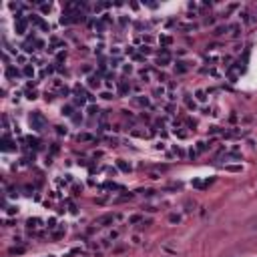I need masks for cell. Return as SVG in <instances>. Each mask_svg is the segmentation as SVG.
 Here are the masks:
<instances>
[{
	"label": "cell",
	"mask_w": 257,
	"mask_h": 257,
	"mask_svg": "<svg viewBox=\"0 0 257 257\" xmlns=\"http://www.w3.org/2000/svg\"><path fill=\"white\" fill-rule=\"evenodd\" d=\"M28 121H30V127H32L34 131H38V133H40V131H44V127H46V119H44L38 111H36V113H32Z\"/></svg>",
	"instance_id": "6da1fadb"
},
{
	"label": "cell",
	"mask_w": 257,
	"mask_h": 257,
	"mask_svg": "<svg viewBox=\"0 0 257 257\" xmlns=\"http://www.w3.org/2000/svg\"><path fill=\"white\" fill-rule=\"evenodd\" d=\"M115 219H117V217L113 215V213H108V215L99 217V219H96V225H101V227H107V225H108V223H113Z\"/></svg>",
	"instance_id": "7a4b0ae2"
},
{
	"label": "cell",
	"mask_w": 257,
	"mask_h": 257,
	"mask_svg": "<svg viewBox=\"0 0 257 257\" xmlns=\"http://www.w3.org/2000/svg\"><path fill=\"white\" fill-rule=\"evenodd\" d=\"M16 32L18 34L26 32V20H24V18H16Z\"/></svg>",
	"instance_id": "3957f363"
},
{
	"label": "cell",
	"mask_w": 257,
	"mask_h": 257,
	"mask_svg": "<svg viewBox=\"0 0 257 257\" xmlns=\"http://www.w3.org/2000/svg\"><path fill=\"white\" fill-rule=\"evenodd\" d=\"M229 30H231V36H233V38H237V36L241 34V26H239V24H233V26H229Z\"/></svg>",
	"instance_id": "277c9868"
},
{
	"label": "cell",
	"mask_w": 257,
	"mask_h": 257,
	"mask_svg": "<svg viewBox=\"0 0 257 257\" xmlns=\"http://www.w3.org/2000/svg\"><path fill=\"white\" fill-rule=\"evenodd\" d=\"M38 223H40L38 219H28V221H26V227H28V229H36V227H38Z\"/></svg>",
	"instance_id": "5b68a950"
},
{
	"label": "cell",
	"mask_w": 257,
	"mask_h": 257,
	"mask_svg": "<svg viewBox=\"0 0 257 257\" xmlns=\"http://www.w3.org/2000/svg\"><path fill=\"white\" fill-rule=\"evenodd\" d=\"M81 6H84V4H81V2H68V4H66V10L70 12V10H76V8H81Z\"/></svg>",
	"instance_id": "8992f818"
},
{
	"label": "cell",
	"mask_w": 257,
	"mask_h": 257,
	"mask_svg": "<svg viewBox=\"0 0 257 257\" xmlns=\"http://www.w3.org/2000/svg\"><path fill=\"white\" fill-rule=\"evenodd\" d=\"M2 149H4V151H12V149H14V147H12V143L8 141L6 137H4V139H2Z\"/></svg>",
	"instance_id": "52a82bcc"
},
{
	"label": "cell",
	"mask_w": 257,
	"mask_h": 257,
	"mask_svg": "<svg viewBox=\"0 0 257 257\" xmlns=\"http://www.w3.org/2000/svg\"><path fill=\"white\" fill-rule=\"evenodd\" d=\"M117 165H119V169H121V171H125V173H128V171H131V165H127L125 161H119Z\"/></svg>",
	"instance_id": "ba28073f"
},
{
	"label": "cell",
	"mask_w": 257,
	"mask_h": 257,
	"mask_svg": "<svg viewBox=\"0 0 257 257\" xmlns=\"http://www.w3.org/2000/svg\"><path fill=\"white\" fill-rule=\"evenodd\" d=\"M143 219L141 215H133V217H128V225H135V223H141Z\"/></svg>",
	"instance_id": "9c48e42d"
},
{
	"label": "cell",
	"mask_w": 257,
	"mask_h": 257,
	"mask_svg": "<svg viewBox=\"0 0 257 257\" xmlns=\"http://www.w3.org/2000/svg\"><path fill=\"white\" fill-rule=\"evenodd\" d=\"M88 87H99V76H88Z\"/></svg>",
	"instance_id": "30bf717a"
},
{
	"label": "cell",
	"mask_w": 257,
	"mask_h": 257,
	"mask_svg": "<svg viewBox=\"0 0 257 257\" xmlns=\"http://www.w3.org/2000/svg\"><path fill=\"white\" fill-rule=\"evenodd\" d=\"M78 141H93V135H88V133H82V135H78Z\"/></svg>",
	"instance_id": "8fae6325"
},
{
	"label": "cell",
	"mask_w": 257,
	"mask_h": 257,
	"mask_svg": "<svg viewBox=\"0 0 257 257\" xmlns=\"http://www.w3.org/2000/svg\"><path fill=\"white\" fill-rule=\"evenodd\" d=\"M177 72H187V66H185V62H177Z\"/></svg>",
	"instance_id": "7c38bea8"
},
{
	"label": "cell",
	"mask_w": 257,
	"mask_h": 257,
	"mask_svg": "<svg viewBox=\"0 0 257 257\" xmlns=\"http://www.w3.org/2000/svg\"><path fill=\"white\" fill-rule=\"evenodd\" d=\"M24 75L26 76H34V68L32 66H24Z\"/></svg>",
	"instance_id": "4fadbf2b"
},
{
	"label": "cell",
	"mask_w": 257,
	"mask_h": 257,
	"mask_svg": "<svg viewBox=\"0 0 257 257\" xmlns=\"http://www.w3.org/2000/svg\"><path fill=\"white\" fill-rule=\"evenodd\" d=\"M169 221H171V223H179V221H181V217L173 213V215H169Z\"/></svg>",
	"instance_id": "5bb4252c"
},
{
	"label": "cell",
	"mask_w": 257,
	"mask_h": 257,
	"mask_svg": "<svg viewBox=\"0 0 257 257\" xmlns=\"http://www.w3.org/2000/svg\"><path fill=\"white\" fill-rule=\"evenodd\" d=\"M195 95H197V99H199V101H205V99H207V96H205V90H197Z\"/></svg>",
	"instance_id": "9a60e30c"
},
{
	"label": "cell",
	"mask_w": 257,
	"mask_h": 257,
	"mask_svg": "<svg viewBox=\"0 0 257 257\" xmlns=\"http://www.w3.org/2000/svg\"><path fill=\"white\" fill-rule=\"evenodd\" d=\"M239 16H241V18H243V22H247V24L251 22V18H249V14H247V12H241Z\"/></svg>",
	"instance_id": "2e32d148"
},
{
	"label": "cell",
	"mask_w": 257,
	"mask_h": 257,
	"mask_svg": "<svg viewBox=\"0 0 257 257\" xmlns=\"http://www.w3.org/2000/svg\"><path fill=\"white\" fill-rule=\"evenodd\" d=\"M62 115L70 117V115H72V108H70V107H64V108H62Z\"/></svg>",
	"instance_id": "e0dca14e"
},
{
	"label": "cell",
	"mask_w": 257,
	"mask_h": 257,
	"mask_svg": "<svg viewBox=\"0 0 257 257\" xmlns=\"http://www.w3.org/2000/svg\"><path fill=\"white\" fill-rule=\"evenodd\" d=\"M225 30H227V28H223V26H217V28H215V32H213V34H217V36H219V34H223Z\"/></svg>",
	"instance_id": "ac0fdd59"
},
{
	"label": "cell",
	"mask_w": 257,
	"mask_h": 257,
	"mask_svg": "<svg viewBox=\"0 0 257 257\" xmlns=\"http://www.w3.org/2000/svg\"><path fill=\"white\" fill-rule=\"evenodd\" d=\"M8 76L12 78V76H18V70H14V68H8Z\"/></svg>",
	"instance_id": "d6986e66"
},
{
	"label": "cell",
	"mask_w": 257,
	"mask_h": 257,
	"mask_svg": "<svg viewBox=\"0 0 257 257\" xmlns=\"http://www.w3.org/2000/svg\"><path fill=\"white\" fill-rule=\"evenodd\" d=\"M96 113H99V111H96V107H88V115H90V117H95Z\"/></svg>",
	"instance_id": "ffe728a7"
},
{
	"label": "cell",
	"mask_w": 257,
	"mask_h": 257,
	"mask_svg": "<svg viewBox=\"0 0 257 257\" xmlns=\"http://www.w3.org/2000/svg\"><path fill=\"white\" fill-rule=\"evenodd\" d=\"M75 105H84V96H76V99H75Z\"/></svg>",
	"instance_id": "44dd1931"
},
{
	"label": "cell",
	"mask_w": 257,
	"mask_h": 257,
	"mask_svg": "<svg viewBox=\"0 0 257 257\" xmlns=\"http://www.w3.org/2000/svg\"><path fill=\"white\" fill-rule=\"evenodd\" d=\"M56 133H58V135H66V128H62V127H56Z\"/></svg>",
	"instance_id": "7402d4cb"
},
{
	"label": "cell",
	"mask_w": 257,
	"mask_h": 257,
	"mask_svg": "<svg viewBox=\"0 0 257 257\" xmlns=\"http://www.w3.org/2000/svg\"><path fill=\"white\" fill-rule=\"evenodd\" d=\"M197 149H199V151H205V149H207V145H205V143H197Z\"/></svg>",
	"instance_id": "603a6c76"
},
{
	"label": "cell",
	"mask_w": 257,
	"mask_h": 257,
	"mask_svg": "<svg viewBox=\"0 0 257 257\" xmlns=\"http://www.w3.org/2000/svg\"><path fill=\"white\" fill-rule=\"evenodd\" d=\"M127 90H128V87H127V84H125V82H123V84H121V95H125Z\"/></svg>",
	"instance_id": "cb8c5ba5"
},
{
	"label": "cell",
	"mask_w": 257,
	"mask_h": 257,
	"mask_svg": "<svg viewBox=\"0 0 257 257\" xmlns=\"http://www.w3.org/2000/svg\"><path fill=\"white\" fill-rule=\"evenodd\" d=\"M101 96H102V99H107V101H111V99H113V96H111V93H102Z\"/></svg>",
	"instance_id": "d4e9b609"
},
{
	"label": "cell",
	"mask_w": 257,
	"mask_h": 257,
	"mask_svg": "<svg viewBox=\"0 0 257 257\" xmlns=\"http://www.w3.org/2000/svg\"><path fill=\"white\" fill-rule=\"evenodd\" d=\"M161 40H163V42H165V44H169V42H171V36H163Z\"/></svg>",
	"instance_id": "484cf974"
},
{
	"label": "cell",
	"mask_w": 257,
	"mask_h": 257,
	"mask_svg": "<svg viewBox=\"0 0 257 257\" xmlns=\"http://www.w3.org/2000/svg\"><path fill=\"white\" fill-rule=\"evenodd\" d=\"M16 213V207H8V215H14Z\"/></svg>",
	"instance_id": "4316f807"
},
{
	"label": "cell",
	"mask_w": 257,
	"mask_h": 257,
	"mask_svg": "<svg viewBox=\"0 0 257 257\" xmlns=\"http://www.w3.org/2000/svg\"><path fill=\"white\" fill-rule=\"evenodd\" d=\"M251 121H253V117H249V115L243 117V123H251Z\"/></svg>",
	"instance_id": "83f0119b"
},
{
	"label": "cell",
	"mask_w": 257,
	"mask_h": 257,
	"mask_svg": "<svg viewBox=\"0 0 257 257\" xmlns=\"http://www.w3.org/2000/svg\"><path fill=\"white\" fill-rule=\"evenodd\" d=\"M189 157H191V159H195V157H197V151L191 149V151H189Z\"/></svg>",
	"instance_id": "f1b7e54d"
},
{
	"label": "cell",
	"mask_w": 257,
	"mask_h": 257,
	"mask_svg": "<svg viewBox=\"0 0 257 257\" xmlns=\"http://www.w3.org/2000/svg\"><path fill=\"white\" fill-rule=\"evenodd\" d=\"M48 257H52V255H48Z\"/></svg>",
	"instance_id": "f546056e"
}]
</instances>
